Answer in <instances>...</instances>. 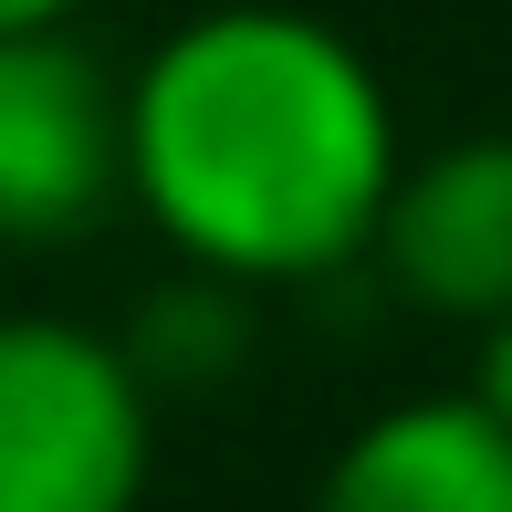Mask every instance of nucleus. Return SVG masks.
Returning <instances> with one entry per match:
<instances>
[{
  "mask_svg": "<svg viewBox=\"0 0 512 512\" xmlns=\"http://www.w3.org/2000/svg\"><path fill=\"white\" fill-rule=\"evenodd\" d=\"M126 356H136V377H147L157 398H168V387L199 398V387L241 377V356H251V293L220 283V272H189V262H178V283H157L147 304H136Z\"/></svg>",
  "mask_w": 512,
  "mask_h": 512,
  "instance_id": "nucleus-6",
  "label": "nucleus"
},
{
  "mask_svg": "<svg viewBox=\"0 0 512 512\" xmlns=\"http://www.w3.org/2000/svg\"><path fill=\"white\" fill-rule=\"evenodd\" d=\"M157 471V387L126 335L0 314V512H136Z\"/></svg>",
  "mask_w": 512,
  "mask_h": 512,
  "instance_id": "nucleus-2",
  "label": "nucleus"
},
{
  "mask_svg": "<svg viewBox=\"0 0 512 512\" xmlns=\"http://www.w3.org/2000/svg\"><path fill=\"white\" fill-rule=\"evenodd\" d=\"M74 11L84 0H0V42L11 32H74Z\"/></svg>",
  "mask_w": 512,
  "mask_h": 512,
  "instance_id": "nucleus-8",
  "label": "nucleus"
},
{
  "mask_svg": "<svg viewBox=\"0 0 512 512\" xmlns=\"http://www.w3.org/2000/svg\"><path fill=\"white\" fill-rule=\"evenodd\" d=\"M471 398L512 429V314L502 324H481V356H471Z\"/></svg>",
  "mask_w": 512,
  "mask_h": 512,
  "instance_id": "nucleus-7",
  "label": "nucleus"
},
{
  "mask_svg": "<svg viewBox=\"0 0 512 512\" xmlns=\"http://www.w3.org/2000/svg\"><path fill=\"white\" fill-rule=\"evenodd\" d=\"M366 262L429 324H471V335L502 324L512 314V136H450V147L408 157Z\"/></svg>",
  "mask_w": 512,
  "mask_h": 512,
  "instance_id": "nucleus-4",
  "label": "nucleus"
},
{
  "mask_svg": "<svg viewBox=\"0 0 512 512\" xmlns=\"http://www.w3.org/2000/svg\"><path fill=\"white\" fill-rule=\"evenodd\" d=\"M126 209V74L84 32L0 42V251H63Z\"/></svg>",
  "mask_w": 512,
  "mask_h": 512,
  "instance_id": "nucleus-3",
  "label": "nucleus"
},
{
  "mask_svg": "<svg viewBox=\"0 0 512 512\" xmlns=\"http://www.w3.org/2000/svg\"><path fill=\"white\" fill-rule=\"evenodd\" d=\"M398 168L387 74L283 0H220L126 74V209L241 293L356 272Z\"/></svg>",
  "mask_w": 512,
  "mask_h": 512,
  "instance_id": "nucleus-1",
  "label": "nucleus"
},
{
  "mask_svg": "<svg viewBox=\"0 0 512 512\" xmlns=\"http://www.w3.org/2000/svg\"><path fill=\"white\" fill-rule=\"evenodd\" d=\"M314 512H512V429L471 387L398 398L324 460Z\"/></svg>",
  "mask_w": 512,
  "mask_h": 512,
  "instance_id": "nucleus-5",
  "label": "nucleus"
}]
</instances>
